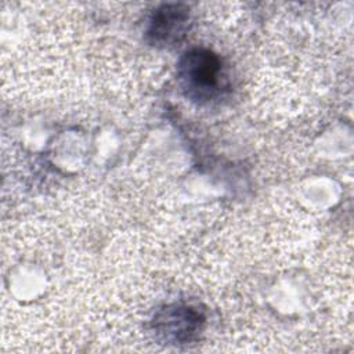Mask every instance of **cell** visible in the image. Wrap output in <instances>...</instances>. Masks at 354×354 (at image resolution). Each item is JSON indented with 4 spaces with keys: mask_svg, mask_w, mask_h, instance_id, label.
Listing matches in <instances>:
<instances>
[{
    "mask_svg": "<svg viewBox=\"0 0 354 354\" xmlns=\"http://www.w3.org/2000/svg\"><path fill=\"white\" fill-rule=\"evenodd\" d=\"M180 79L188 97L210 100L221 88V65L207 50H192L180 62Z\"/></svg>",
    "mask_w": 354,
    "mask_h": 354,
    "instance_id": "cell-1",
    "label": "cell"
},
{
    "mask_svg": "<svg viewBox=\"0 0 354 354\" xmlns=\"http://www.w3.org/2000/svg\"><path fill=\"white\" fill-rule=\"evenodd\" d=\"M187 19L188 15L181 6H163L153 14L148 35L152 37L153 43H173L184 35Z\"/></svg>",
    "mask_w": 354,
    "mask_h": 354,
    "instance_id": "cell-2",
    "label": "cell"
}]
</instances>
